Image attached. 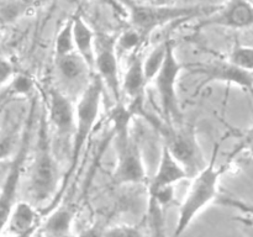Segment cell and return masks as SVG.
Here are the masks:
<instances>
[{"label":"cell","mask_w":253,"mask_h":237,"mask_svg":"<svg viewBox=\"0 0 253 237\" xmlns=\"http://www.w3.org/2000/svg\"><path fill=\"white\" fill-rule=\"evenodd\" d=\"M132 114L128 106L121 101L115 104L110 115L116 150L113 180L116 184H136L146 179V168L140 146L131 133Z\"/></svg>","instance_id":"obj_1"},{"label":"cell","mask_w":253,"mask_h":237,"mask_svg":"<svg viewBox=\"0 0 253 237\" xmlns=\"http://www.w3.org/2000/svg\"><path fill=\"white\" fill-rule=\"evenodd\" d=\"M217 150L214 151L210 162L192 178L189 190L179 207L174 236L179 237L184 234L195 217L214 200L219 194V183L222 174V168L216 167Z\"/></svg>","instance_id":"obj_2"},{"label":"cell","mask_w":253,"mask_h":237,"mask_svg":"<svg viewBox=\"0 0 253 237\" xmlns=\"http://www.w3.org/2000/svg\"><path fill=\"white\" fill-rule=\"evenodd\" d=\"M104 89L105 88L103 81L94 73L88 86L79 95L78 103L76 104V130L72 138L71 164H69L67 178L71 177L76 170L84 145L95 126L100 111Z\"/></svg>","instance_id":"obj_3"},{"label":"cell","mask_w":253,"mask_h":237,"mask_svg":"<svg viewBox=\"0 0 253 237\" xmlns=\"http://www.w3.org/2000/svg\"><path fill=\"white\" fill-rule=\"evenodd\" d=\"M59 182L58 163L52 153L43 122L30 174V194L34 201L36 204L51 201L58 193Z\"/></svg>","instance_id":"obj_4"},{"label":"cell","mask_w":253,"mask_h":237,"mask_svg":"<svg viewBox=\"0 0 253 237\" xmlns=\"http://www.w3.org/2000/svg\"><path fill=\"white\" fill-rule=\"evenodd\" d=\"M180 71L182 66L175 57L174 44L170 41L165 63L152 80L160 99L161 110L168 122H175L180 118V109L177 96V80Z\"/></svg>","instance_id":"obj_5"},{"label":"cell","mask_w":253,"mask_h":237,"mask_svg":"<svg viewBox=\"0 0 253 237\" xmlns=\"http://www.w3.org/2000/svg\"><path fill=\"white\" fill-rule=\"evenodd\" d=\"M204 11L199 6H148V5H130L131 24L145 39L157 27L174 20L192 17Z\"/></svg>","instance_id":"obj_6"},{"label":"cell","mask_w":253,"mask_h":237,"mask_svg":"<svg viewBox=\"0 0 253 237\" xmlns=\"http://www.w3.org/2000/svg\"><path fill=\"white\" fill-rule=\"evenodd\" d=\"M94 73L103 81L104 88L110 91L115 104L123 101L121 79L119 73V54L116 51V39L109 36H96L95 63Z\"/></svg>","instance_id":"obj_7"},{"label":"cell","mask_w":253,"mask_h":237,"mask_svg":"<svg viewBox=\"0 0 253 237\" xmlns=\"http://www.w3.org/2000/svg\"><path fill=\"white\" fill-rule=\"evenodd\" d=\"M29 141H30V128L26 130L22 140L21 147L17 151L14 160L9 168L6 178L0 189V234L7 225L12 210L16 205V197L19 192L20 179H21L22 169H24L25 160H26L27 151H29Z\"/></svg>","instance_id":"obj_8"},{"label":"cell","mask_w":253,"mask_h":237,"mask_svg":"<svg viewBox=\"0 0 253 237\" xmlns=\"http://www.w3.org/2000/svg\"><path fill=\"white\" fill-rule=\"evenodd\" d=\"M166 145L178 162L185 168L190 178L194 177L208 163L203 158L194 131L190 128H179L173 131L166 140Z\"/></svg>","instance_id":"obj_9"},{"label":"cell","mask_w":253,"mask_h":237,"mask_svg":"<svg viewBox=\"0 0 253 237\" xmlns=\"http://www.w3.org/2000/svg\"><path fill=\"white\" fill-rule=\"evenodd\" d=\"M189 68L193 72H197V73L204 76V83L207 84L212 83V81H220V83L234 84L240 88L253 91V72L240 68L229 59L190 66Z\"/></svg>","instance_id":"obj_10"},{"label":"cell","mask_w":253,"mask_h":237,"mask_svg":"<svg viewBox=\"0 0 253 237\" xmlns=\"http://www.w3.org/2000/svg\"><path fill=\"white\" fill-rule=\"evenodd\" d=\"M48 99L49 122L59 137L73 138L76 130V105L71 96L61 89L52 88Z\"/></svg>","instance_id":"obj_11"},{"label":"cell","mask_w":253,"mask_h":237,"mask_svg":"<svg viewBox=\"0 0 253 237\" xmlns=\"http://www.w3.org/2000/svg\"><path fill=\"white\" fill-rule=\"evenodd\" d=\"M57 71L61 80L68 90H79L83 93L88 86L94 72L77 52L64 56H56Z\"/></svg>","instance_id":"obj_12"},{"label":"cell","mask_w":253,"mask_h":237,"mask_svg":"<svg viewBox=\"0 0 253 237\" xmlns=\"http://www.w3.org/2000/svg\"><path fill=\"white\" fill-rule=\"evenodd\" d=\"M147 84L145 72H143V59L136 52V53L131 54L127 68L124 74L123 80H121L123 95H125L130 100L128 109L132 113L140 108L138 104H141L142 101L143 91H145Z\"/></svg>","instance_id":"obj_13"},{"label":"cell","mask_w":253,"mask_h":237,"mask_svg":"<svg viewBox=\"0 0 253 237\" xmlns=\"http://www.w3.org/2000/svg\"><path fill=\"white\" fill-rule=\"evenodd\" d=\"M189 178L185 168L172 155L167 145L163 143L158 168L152 179L148 183V189H158V188L170 187V185L174 187V184L184 179H189Z\"/></svg>","instance_id":"obj_14"},{"label":"cell","mask_w":253,"mask_h":237,"mask_svg":"<svg viewBox=\"0 0 253 237\" xmlns=\"http://www.w3.org/2000/svg\"><path fill=\"white\" fill-rule=\"evenodd\" d=\"M205 25L246 29L253 25V6L247 0H230L221 11L205 21Z\"/></svg>","instance_id":"obj_15"},{"label":"cell","mask_w":253,"mask_h":237,"mask_svg":"<svg viewBox=\"0 0 253 237\" xmlns=\"http://www.w3.org/2000/svg\"><path fill=\"white\" fill-rule=\"evenodd\" d=\"M73 36L76 52L88 63L93 69L95 63V39L93 30L86 25V22L81 16L73 19Z\"/></svg>","instance_id":"obj_16"},{"label":"cell","mask_w":253,"mask_h":237,"mask_svg":"<svg viewBox=\"0 0 253 237\" xmlns=\"http://www.w3.org/2000/svg\"><path fill=\"white\" fill-rule=\"evenodd\" d=\"M35 227H40L37 210L30 202L17 201L7 221V229L10 234H22Z\"/></svg>","instance_id":"obj_17"},{"label":"cell","mask_w":253,"mask_h":237,"mask_svg":"<svg viewBox=\"0 0 253 237\" xmlns=\"http://www.w3.org/2000/svg\"><path fill=\"white\" fill-rule=\"evenodd\" d=\"M76 211L72 206H59L48 215L43 224V231L51 237H66L72 229Z\"/></svg>","instance_id":"obj_18"},{"label":"cell","mask_w":253,"mask_h":237,"mask_svg":"<svg viewBox=\"0 0 253 237\" xmlns=\"http://www.w3.org/2000/svg\"><path fill=\"white\" fill-rule=\"evenodd\" d=\"M169 44L170 41H163L162 43L153 47L150 53L143 59V72H145L147 83L152 81L155 77L158 74V72L161 71V68H162L163 63L166 61V57H167Z\"/></svg>","instance_id":"obj_19"},{"label":"cell","mask_w":253,"mask_h":237,"mask_svg":"<svg viewBox=\"0 0 253 237\" xmlns=\"http://www.w3.org/2000/svg\"><path fill=\"white\" fill-rule=\"evenodd\" d=\"M145 40V37L133 27L130 30H126L120 36L116 37V51H118V54L120 56V54L124 53H136L138 47L141 46V43Z\"/></svg>","instance_id":"obj_20"},{"label":"cell","mask_w":253,"mask_h":237,"mask_svg":"<svg viewBox=\"0 0 253 237\" xmlns=\"http://www.w3.org/2000/svg\"><path fill=\"white\" fill-rule=\"evenodd\" d=\"M54 52H56V56H64V54L76 52L73 36V20L66 22L64 26L59 30L56 37V42H54Z\"/></svg>","instance_id":"obj_21"},{"label":"cell","mask_w":253,"mask_h":237,"mask_svg":"<svg viewBox=\"0 0 253 237\" xmlns=\"http://www.w3.org/2000/svg\"><path fill=\"white\" fill-rule=\"evenodd\" d=\"M163 211H165V207L161 206L153 199H150L148 201V220H150L151 236L152 237H166Z\"/></svg>","instance_id":"obj_22"},{"label":"cell","mask_w":253,"mask_h":237,"mask_svg":"<svg viewBox=\"0 0 253 237\" xmlns=\"http://www.w3.org/2000/svg\"><path fill=\"white\" fill-rule=\"evenodd\" d=\"M229 61L245 71L253 72V47L242 44L235 46L230 53Z\"/></svg>","instance_id":"obj_23"},{"label":"cell","mask_w":253,"mask_h":237,"mask_svg":"<svg viewBox=\"0 0 253 237\" xmlns=\"http://www.w3.org/2000/svg\"><path fill=\"white\" fill-rule=\"evenodd\" d=\"M104 237H143L140 229L131 225H116L105 229Z\"/></svg>","instance_id":"obj_24"},{"label":"cell","mask_w":253,"mask_h":237,"mask_svg":"<svg viewBox=\"0 0 253 237\" xmlns=\"http://www.w3.org/2000/svg\"><path fill=\"white\" fill-rule=\"evenodd\" d=\"M34 88V81L26 74H17L12 78L10 89L12 93L19 94V95H27Z\"/></svg>","instance_id":"obj_25"},{"label":"cell","mask_w":253,"mask_h":237,"mask_svg":"<svg viewBox=\"0 0 253 237\" xmlns=\"http://www.w3.org/2000/svg\"><path fill=\"white\" fill-rule=\"evenodd\" d=\"M219 204L225 205V206H230L234 207V209L239 210V211L244 212V214L251 215L253 216V204L252 202H247L244 201L241 199H236V198H231V197H224V198H219L217 199Z\"/></svg>","instance_id":"obj_26"},{"label":"cell","mask_w":253,"mask_h":237,"mask_svg":"<svg viewBox=\"0 0 253 237\" xmlns=\"http://www.w3.org/2000/svg\"><path fill=\"white\" fill-rule=\"evenodd\" d=\"M14 76V68L12 64L7 59L0 57V85L9 81Z\"/></svg>","instance_id":"obj_27"},{"label":"cell","mask_w":253,"mask_h":237,"mask_svg":"<svg viewBox=\"0 0 253 237\" xmlns=\"http://www.w3.org/2000/svg\"><path fill=\"white\" fill-rule=\"evenodd\" d=\"M104 232H105V229L96 224L82 230L77 237H104Z\"/></svg>","instance_id":"obj_28"},{"label":"cell","mask_w":253,"mask_h":237,"mask_svg":"<svg viewBox=\"0 0 253 237\" xmlns=\"http://www.w3.org/2000/svg\"><path fill=\"white\" fill-rule=\"evenodd\" d=\"M37 229H39V227H35V229L29 230V231H26V232H22V234L11 235V236H10V237H32L35 235V232L37 231Z\"/></svg>","instance_id":"obj_29"},{"label":"cell","mask_w":253,"mask_h":237,"mask_svg":"<svg viewBox=\"0 0 253 237\" xmlns=\"http://www.w3.org/2000/svg\"><path fill=\"white\" fill-rule=\"evenodd\" d=\"M249 148H250V152L253 155V138L251 141H250V145H249Z\"/></svg>","instance_id":"obj_30"},{"label":"cell","mask_w":253,"mask_h":237,"mask_svg":"<svg viewBox=\"0 0 253 237\" xmlns=\"http://www.w3.org/2000/svg\"><path fill=\"white\" fill-rule=\"evenodd\" d=\"M1 25H2V22H1V19H0V30H1Z\"/></svg>","instance_id":"obj_31"}]
</instances>
